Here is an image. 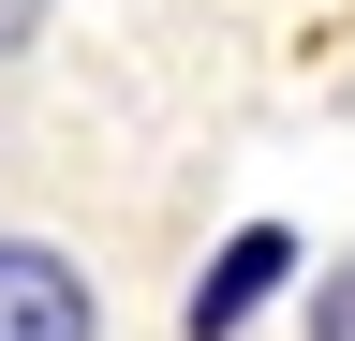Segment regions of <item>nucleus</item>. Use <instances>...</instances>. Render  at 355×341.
<instances>
[{
    "mask_svg": "<svg viewBox=\"0 0 355 341\" xmlns=\"http://www.w3.org/2000/svg\"><path fill=\"white\" fill-rule=\"evenodd\" d=\"M0 341H104V282L60 238H0Z\"/></svg>",
    "mask_w": 355,
    "mask_h": 341,
    "instance_id": "nucleus-1",
    "label": "nucleus"
},
{
    "mask_svg": "<svg viewBox=\"0 0 355 341\" xmlns=\"http://www.w3.org/2000/svg\"><path fill=\"white\" fill-rule=\"evenodd\" d=\"M282 252H296L282 223H252V238H237V252L207 267V297H193V326H207V341H222V326H252V297H266V267H282Z\"/></svg>",
    "mask_w": 355,
    "mask_h": 341,
    "instance_id": "nucleus-2",
    "label": "nucleus"
},
{
    "mask_svg": "<svg viewBox=\"0 0 355 341\" xmlns=\"http://www.w3.org/2000/svg\"><path fill=\"white\" fill-rule=\"evenodd\" d=\"M311 341H355V252H340L326 282H311Z\"/></svg>",
    "mask_w": 355,
    "mask_h": 341,
    "instance_id": "nucleus-3",
    "label": "nucleus"
},
{
    "mask_svg": "<svg viewBox=\"0 0 355 341\" xmlns=\"http://www.w3.org/2000/svg\"><path fill=\"white\" fill-rule=\"evenodd\" d=\"M30 30H44V0H0V60H15V45H30Z\"/></svg>",
    "mask_w": 355,
    "mask_h": 341,
    "instance_id": "nucleus-4",
    "label": "nucleus"
}]
</instances>
